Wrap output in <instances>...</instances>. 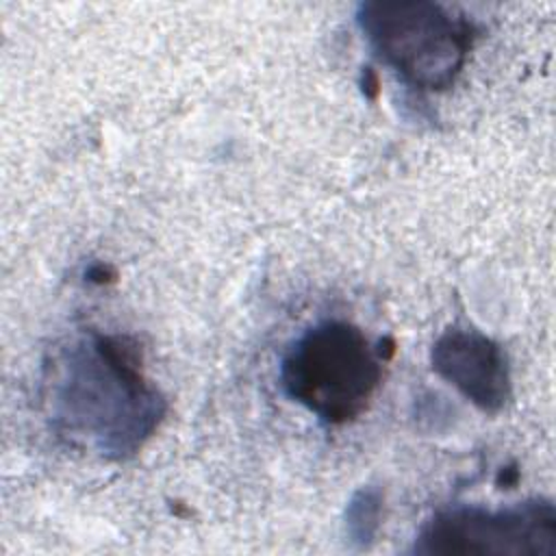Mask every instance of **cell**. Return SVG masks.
I'll use <instances>...</instances> for the list:
<instances>
[{
	"instance_id": "obj_1",
	"label": "cell",
	"mask_w": 556,
	"mask_h": 556,
	"mask_svg": "<svg viewBox=\"0 0 556 556\" xmlns=\"http://www.w3.org/2000/svg\"><path fill=\"white\" fill-rule=\"evenodd\" d=\"M46 402L54 434L106 460L132 458L159 430L167 400L141 367L139 345L87 330L48 365Z\"/></svg>"
},
{
	"instance_id": "obj_4",
	"label": "cell",
	"mask_w": 556,
	"mask_h": 556,
	"mask_svg": "<svg viewBox=\"0 0 556 556\" xmlns=\"http://www.w3.org/2000/svg\"><path fill=\"white\" fill-rule=\"evenodd\" d=\"M417 556H556V506L532 497L513 506H447L419 528Z\"/></svg>"
},
{
	"instance_id": "obj_5",
	"label": "cell",
	"mask_w": 556,
	"mask_h": 556,
	"mask_svg": "<svg viewBox=\"0 0 556 556\" xmlns=\"http://www.w3.org/2000/svg\"><path fill=\"white\" fill-rule=\"evenodd\" d=\"M432 371L486 415H497L513 395L504 348L480 330L447 328L430 350Z\"/></svg>"
},
{
	"instance_id": "obj_6",
	"label": "cell",
	"mask_w": 556,
	"mask_h": 556,
	"mask_svg": "<svg viewBox=\"0 0 556 556\" xmlns=\"http://www.w3.org/2000/svg\"><path fill=\"white\" fill-rule=\"evenodd\" d=\"M380 513H382L380 491L371 486L361 489L348 504L345 528H348L350 541L356 543L358 547H367L380 526Z\"/></svg>"
},
{
	"instance_id": "obj_3",
	"label": "cell",
	"mask_w": 556,
	"mask_h": 556,
	"mask_svg": "<svg viewBox=\"0 0 556 556\" xmlns=\"http://www.w3.org/2000/svg\"><path fill=\"white\" fill-rule=\"evenodd\" d=\"M280 387L289 400L326 426H343L365 413L382 380V350L341 319L304 330L280 361Z\"/></svg>"
},
{
	"instance_id": "obj_2",
	"label": "cell",
	"mask_w": 556,
	"mask_h": 556,
	"mask_svg": "<svg viewBox=\"0 0 556 556\" xmlns=\"http://www.w3.org/2000/svg\"><path fill=\"white\" fill-rule=\"evenodd\" d=\"M356 24L376 59L421 93L450 89L480 35L471 17L428 0L363 2Z\"/></svg>"
}]
</instances>
